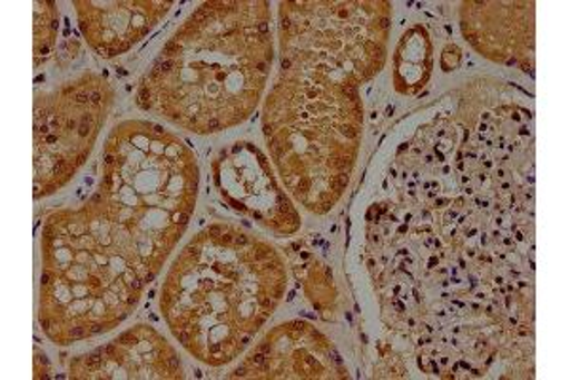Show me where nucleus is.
<instances>
[{
	"instance_id": "1",
	"label": "nucleus",
	"mask_w": 570,
	"mask_h": 380,
	"mask_svg": "<svg viewBox=\"0 0 570 380\" xmlns=\"http://www.w3.org/2000/svg\"><path fill=\"white\" fill-rule=\"evenodd\" d=\"M500 82L461 91L405 143L402 204L371 207L370 266L422 373L534 379V124ZM389 257V255H371Z\"/></svg>"
},
{
	"instance_id": "2",
	"label": "nucleus",
	"mask_w": 570,
	"mask_h": 380,
	"mask_svg": "<svg viewBox=\"0 0 570 380\" xmlns=\"http://www.w3.org/2000/svg\"><path fill=\"white\" fill-rule=\"evenodd\" d=\"M268 2H206L142 80L137 105L196 134L249 118L273 67Z\"/></svg>"
},
{
	"instance_id": "3",
	"label": "nucleus",
	"mask_w": 570,
	"mask_h": 380,
	"mask_svg": "<svg viewBox=\"0 0 570 380\" xmlns=\"http://www.w3.org/2000/svg\"><path fill=\"white\" fill-rule=\"evenodd\" d=\"M285 282L273 245L238 226L212 225L176 259L160 309L177 341L217 368L249 347L282 301Z\"/></svg>"
},
{
	"instance_id": "4",
	"label": "nucleus",
	"mask_w": 570,
	"mask_h": 380,
	"mask_svg": "<svg viewBox=\"0 0 570 380\" xmlns=\"http://www.w3.org/2000/svg\"><path fill=\"white\" fill-rule=\"evenodd\" d=\"M362 123L357 86L282 69L266 99L263 128L285 187L308 212H330L348 187Z\"/></svg>"
},
{
	"instance_id": "5",
	"label": "nucleus",
	"mask_w": 570,
	"mask_h": 380,
	"mask_svg": "<svg viewBox=\"0 0 570 380\" xmlns=\"http://www.w3.org/2000/svg\"><path fill=\"white\" fill-rule=\"evenodd\" d=\"M390 2H284L282 69H301L360 86L386 61Z\"/></svg>"
},
{
	"instance_id": "6",
	"label": "nucleus",
	"mask_w": 570,
	"mask_h": 380,
	"mask_svg": "<svg viewBox=\"0 0 570 380\" xmlns=\"http://www.w3.org/2000/svg\"><path fill=\"white\" fill-rule=\"evenodd\" d=\"M215 187L236 212L289 236L297 233L301 217L274 177L266 156L252 143H236L214 162Z\"/></svg>"
},
{
	"instance_id": "7",
	"label": "nucleus",
	"mask_w": 570,
	"mask_h": 380,
	"mask_svg": "<svg viewBox=\"0 0 570 380\" xmlns=\"http://www.w3.org/2000/svg\"><path fill=\"white\" fill-rule=\"evenodd\" d=\"M230 377L242 379H346L348 371L327 337L311 323L289 322L265 337Z\"/></svg>"
},
{
	"instance_id": "8",
	"label": "nucleus",
	"mask_w": 570,
	"mask_h": 380,
	"mask_svg": "<svg viewBox=\"0 0 570 380\" xmlns=\"http://www.w3.org/2000/svg\"><path fill=\"white\" fill-rule=\"evenodd\" d=\"M461 29L475 52L494 64L534 75L537 4L525 2H462Z\"/></svg>"
},
{
	"instance_id": "9",
	"label": "nucleus",
	"mask_w": 570,
	"mask_h": 380,
	"mask_svg": "<svg viewBox=\"0 0 570 380\" xmlns=\"http://www.w3.org/2000/svg\"><path fill=\"white\" fill-rule=\"evenodd\" d=\"M78 361L85 363L82 373L86 377H91L104 363H117L122 371L120 377L126 379H183L181 361L176 350L147 325H137L109 347ZM117 369H112L109 377H115Z\"/></svg>"
},
{
	"instance_id": "10",
	"label": "nucleus",
	"mask_w": 570,
	"mask_h": 380,
	"mask_svg": "<svg viewBox=\"0 0 570 380\" xmlns=\"http://www.w3.org/2000/svg\"><path fill=\"white\" fill-rule=\"evenodd\" d=\"M434 46L422 26L411 27L403 35L395 52V90L405 96H415L422 86H426L434 65Z\"/></svg>"
},
{
	"instance_id": "11",
	"label": "nucleus",
	"mask_w": 570,
	"mask_h": 380,
	"mask_svg": "<svg viewBox=\"0 0 570 380\" xmlns=\"http://www.w3.org/2000/svg\"><path fill=\"white\" fill-rule=\"evenodd\" d=\"M462 52L461 48L456 45H449L443 53H441V67L445 69V71H453L456 69L459 65H461Z\"/></svg>"
}]
</instances>
